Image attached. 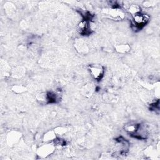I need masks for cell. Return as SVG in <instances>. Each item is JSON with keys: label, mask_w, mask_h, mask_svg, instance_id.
Segmentation results:
<instances>
[{"label": "cell", "mask_w": 160, "mask_h": 160, "mask_svg": "<svg viewBox=\"0 0 160 160\" xmlns=\"http://www.w3.org/2000/svg\"><path fill=\"white\" fill-rule=\"evenodd\" d=\"M115 49L118 52L121 53V54H124L128 52L131 48L129 44H119L115 46Z\"/></svg>", "instance_id": "cell-10"}, {"label": "cell", "mask_w": 160, "mask_h": 160, "mask_svg": "<svg viewBox=\"0 0 160 160\" xmlns=\"http://www.w3.org/2000/svg\"><path fill=\"white\" fill-rule=\"evenodd\" d=\"M76 48L80 53H86L88 51V46L82 39H79L76 42Z\"/></svg>", "instance_id": "cell-7"}, {"label": "cell", "mask_w": 160, "mask_h": 160, "mask_svg": "<svg viewBox=\"0 0 160 160\" xmlns=\"http://www.w3.org/2000/svg\"><path fill=\"white\" fill-rule=\"evenodd\" d=\"M128 12L131 14V16H134V14L141 12V7L138 4H131L129 5L128 8Z\"/></svg>", "instance_id": "cell-11"}, {"label": "cell", "mask_w": 160, "mask_h": 160, "mask_svg": "<svg viewBox=\"0 0 160 160\" xmlns=\"http://www.w3.org/2000/svg\"><path fill=\"white\" fill-rule=\"evenodd\" d=\"M57 137V134L54 131L51 130L48 132H46L44 135H43V141L44 142H52Z\"/></svg>", "instance_id": "cell-9"}, {"label": "cell", "mask_w": 160, "mask_h": 160, "mask_svg": "<svg viewBox=\"0 0 160 160\" xmlns=\"http://www.w3.org/2000/svg\"><path fill=\"white\" fill-rule=\"evenodd\" d=\"M20 138V134L17 131L11 132L7 138V141L9 144H13L16 143Z\"/></svg>", "instance_id": "cell-8"}, {"label": "cell", "mask_w": 160, "mask_h": 160, "mask_svg": "<svg viewBox=\"0 0 160 160\" xmlns=\"http://www.w3.org/2000/svg\"><path fill=\"white\" fill-rule=\"evenodd\" d=\"M12 90L17 93H20V92H22L24 91H26V88L22 86H20V85H15L13 86L12 88Z\"/></svg>", "instance_id": "cell-12"}, {"label": "cell", "mask_w": 160, "mask_h": 160, "mask_svg": "<svg viewBox=\"0 0 160 160\" xmlns=\"http://www.w3.org/2000/svg\"><path fill=\"white\" fill-rule=\"evenodd\" d=\"M77 30L81 35H88L91 33V29L89 21L84 19L81 20L77 26Z\"/></svg>", "instance_id": "cell-5"}, {"label": "cell", "mask_w": 160, "mask_h": 160, "mask_svg": "<svg viewBox=\"0 0 160 160\" xmlns=\"http://www.w3.org/2000/svg\"><path fill=\"white\" fill-rule=\"evenodd\" d=\"M105 15L115 20H121L124 18L125 14L119 7H111L105 10Z\"/></svg>", "instance_id": "cell-2"}, {"label": "cell", "mask_w": 160, "mask_h": 160, "mask_svg": "<svg viewBox=\"0 0 160 160\" xmlns=\"http://www.w3.org/2000/svg\"><path fill=\"white\" fill-rule=\"evenodd\" d=\"M55 149V146L52 142H48L47 144L41 146L37 151L38 155L41 158H45L53 153Z\"/></svg>", "instance_id": "cell-4"}, {"label": "cell", "mask_w": 160, "mask_h": 160, "mask_svg": "<svg viewBox=\"0 0 160 160\" xmlns=\"http://www.w3.org/2000/svg\"><path fill=\"white\" fill-rule=\"evenodd\" d=\"M132 17V25L135 28L141 29L149 21V16L147 14L140 12L134 14Z\"/></svg>", "instance_id": "cell-1"}, {"label": "cell", "mask_w": 160, "mask_h": 160, "mask_svg": "<svg viewBox=\"0 0 160 160\" xmlns=\"http://www.w3.org/2000/svg\"><path fill=\"white\" fill-rule=\"evenodd\" d=\"M138 127H139V124L129 122L124 125V129L126 132L129 133L131 136H132L137 131Z\"/></svg>", "instance_id": "cell-6"}, {"label": "cell", "mask_w": 160, "mask_h": 160, "mask_svg": "<svg viewBox=\"0 0 160 160\" xmlns=\"http://www.w3.org/2000/svg\"><path fill=\"white\" fill-rule=\"evenodd\" d=\"M89 71L91 77L97 81L101 80L104 74V68L101 65H91L89 67Z\"/></svg>", "instance_id": "cell-3"}]
</instances>
